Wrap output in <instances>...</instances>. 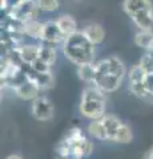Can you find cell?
<instances>
[{
    "label": "cell",
    "instance_id": "603a6c76",
    "mask_svg": "<svg viewBox=\"0 0 153 159\" xmlns=\"http://www.w3.org/2000/svg\"><path fill=\"white\" fill-rule=\"evenodd\" d=\"M37 7L43 12H55L59 8L57 0H36Z\"/></svg>",
    "mask_w": 153,
    "mask_h": 159
},
{
    "label": "cell",
    "instance_id": "ffe728a7",
    "mask_svg": "<svg viewBox=\"0 0 153 159\" xmlns=\"http://www.w3.org/2000/svg\"><path fill=\"white\" fill-rule=\"evenodd\" d=\"M128 77H129V84L144 82L145 77H146V72L139 65V64H137V65H135L129 70V73H128Z\"/></svg>",
    "mask_w": 153,
    "mask_h": 159
},
{
    "label": "cell",
    "instance_id": "5b68a950",
    "mask_svg": "<svg viewBox=\"0 0 153 159\" xmlns=\"http://www.w3.org/2000/svg\"><path fill=\"white\" fill-rule=\"evenodd\" d=\"M39 11L40 9L37 7L36 0H22L16 6L9 7L3 12L6 16H12L23 23H27L29 20H36Z\"/></svg>",
    "mask_w": 153,
    "mask_h": 159
},
{
    "label": "cell",
    "instance_id": "d4e9b609",
    "mask_svg": "<svg viewBox=\"0 0 153 159\" xmlns=\"http://www.w3.org/2000/svg\"><path fill=\"white\" fill-rule=\"evenodd\" d=\"M31 68H32L35 72H37V73H47V72H51V66L47 65L45 62L40 61V60H37L36 62H33L32 65H31Z\"/></svg>",
    "mask_w": 153,
    "mask_h": 159
},
{
    "label": "cell",
    "instance_id": "52a82bcc",
    "mask_svg": "<svg viewBox=\"0 0 153 159\" xmlns=\"http://www.w3.org/2000/svg\"><path fill=\"white\" fill-rule=\"evenodd\" d=\"M65 34L60 31L56 20H49V21L44 23V34L41 40L43 43L55 47L57 44H63L65 41Z\"/></svg>",
    "mask_w": 153,
    "mask_h": 159
},
{
    "label": "cell",
    "instance_id": "7a4b0ae2",
    "mask_svg": "<svg viewBox=\"0 0 153 159\" xmlns=\"http://www.w3.org/2000/svg\"><path fill=\"white\" fill-rule=\"evenodd\" d=\"M63 53L71 62L76 65L91 64L95 60V45L88 40V37L79 31L72 36H68L63 43Z\"/></svg>",
    "mask_w": 153,
    "mask_h": 159
},
{
    "label": "cell",
    "instance_id": "8fae6325",
    "mask_svg": "<svg viewBox=\"0 0 153 159\" xmlns=\"http://www.w3.org/2000/svg\"><path fill=\"white\" fill-rule=\"evenodd\" d=\"M83 33L88 37V40L93 44V45H97V44H101L105 39V31L104 28L98 24H88V25L84 27Z\"/></svg>",
    "mask_w": 153,
    "mask_h": 159
},
{
    "label": "cell",
    "instance_id": "484cf974",
    "mask_svg": "<svg viewBox=\"0 0 153 159\" xmlns=\"http://www.w3.org/2000/svg\"><path fill=\"white\" fill-rule=\"evenodd\" d=\"M144 84H145V88L148 89V92L153 96V73H148L146 74Z\"/></svg>",
    "mask_w": 153,
    "mask_h": 159
},
{
    "label": "cell",
    "instance_id": "cb8c5ba5",
    "mask_svg": "<svg viewBox=\"0 0 153 159\" xmlns=\"http://www.w3.org/2000/svg\"><path fill=\"white\" fill-rule=\"evenodd\" d=\"M139 65L144 69V70L148 73H153V54L148 52L146 54H144V56L141 57Z\"/></svg>",
    "mask_w": 153,
    "mask_h": 159
},
{
    "label": "cell",
    "instance_id": "9a60e30c",
    "mask_svg": "<svg viewBox=\"0 0 153 159\" xmlns=\"http://www.w3.org/2000/svg\"><path fill=\"white\" fill-rule=\"evenodd\" d=\"M24 32H26V36L41 41L44 34V23H40L37 20H29L24 24Z\"/></svg>",
    "mask_w": 153,
    "mask_h": 159
},
{
    "label": "cell",
    "instance_id": "d6986e66",
    "mask_svg": "<svg viewBox=\"0 0 153 159\" xmlns=\"http://www.w3.org/2000/svg\"><path fill=\"white\" fill-rule=\"evenodd\" d=\"M135 44L139 48L149 51V48L153 44V31H140L139 33H136L135 34Z\"/></svg>",
    "mask_w": 153,
    "mask_h": 159
},
{
    "label": "cell",
    "instance_id": "2e32d148",
    "mask_svg": "<svg viewBox=\"0 0 153 159\" xmlns=\"http://www.w3.org/2000/svg\"><path fill=\"white\" fill-rule=\"evenodd\" d=\"M77 76L84 82L93 84L95 82V77H96V64L91 62V64H83V65H79Z\"/></svg>",
    "mask_w": 153,
    "mask_h": 159
},
{
    "label": "cell",
    "instance_id": "30bf717a",
    "mask_svg": "<svg viewBox=\"0 0 153 159\" xmlns=\"http://www.w3.org/2000/svg\"><path fill=\"white\" fill-rule=\"evenodd\" d=\"M132 21L140 31H152L153 29V11H141L131 16Z\"/></svg>",
    "mask_w": 153,
    "mask_h": 159
},
{
    "label": "cell",
    "instance_id": "f1b7e54d",
    "mask_svg": "<svg viewBox=\"0 0 153 159\" xmlns=\"http://www.w3.org/2000/svg\"><path fill=\"white\" fill-rule=\"evenodd\" d=\"M148 52H149V53H152V54H153V44H152V47L149 48V51H148Z\"/></svg>",
    "mask_w": 153,
    "mask_h": 159
},
{
    "label": "cell",
    "instance_id": "3957f363",
    "mask_svg": "<svg viewBox=\"0 0 153 159\" xmlns=\"http://www.w3.org/2000/svg\"><path fill=\"white\" fill-rule=\"evenodd\" d=\"M80 113L85 118L95 121L105 116V93L95 84H89L81 93Z\"/></svg>",
    "mask_w": 153,
    "mask_h": 159
},
{
    "label": "cell",
    "instance_id": "277c9868",
    "mask_svg": "<svg viewBox=\"0 0 153 159\" xmlns=\"http://www.w3.org/2000/svg\"><path fill=\"white\" fill-rule=\"evenodd\" d=\"M122 82V78L113 76L108 68L107 58L101 60L96 64V77H95V85L98 86L104 93H112L120 88Z\"/></svg>",
    "mask_w": 153,
    "mask_h": 159
},
{
    "label": "cell",
    "instance_id": "e0dca14e",
    "mask_svg": "<svg viewBox=\"0 0 153 159\" xmlns=\"http://www.w3.org/2000/svg\"><path fill=\"white\" fill-rule=\"evenodd\" d=\"M88 135L96 138L98 141H108V134L101 119H95V121L89 122V125H88Z\"/></svg>",
    "mask_w": 153,
    "mask_h": 159
},
{
    "label": "cell",
    "instance_id": "83f0119b",
    "mask_svg": "<svg viewBox=\"0 0 153 159\" xmlns=\"http://www.w3.org/2000/svg\"><path fill=\"white\" fill-rule=\"evenodd\" d=\"M146 155L149 157V159H153V150H152V151H149V152H148Z\"/></svg>",
    "mask_w": 153,
    "mask_h": 159
},
{
    "label": "cell",
    "instance_id": "44dd1931",
    "mask_svg": "<svg viewBox=\"0 0 153 159\" xmlns=\"http://www.w3.org/2000/svg\"><path fill=\"white\" fill-rule=\"evenodd\" d=\"M131 92L135 94L136 97H139L141 99H152L153 96L148 92V89L145 88L144 82H139V84H129Z\"/></svg>",
    "mask_w": 153,
    "mask_h": 159
},
{
    "label": "cell",
    "instance_id": "7402d4cb",
    "mask_svg": "<svg viewBox=\"0 0 153 159\" xmlns=\"http://www.w3.org/2000/svg\"><path fill=\"white\" fill-rule=\"evenodd\" d=\"M132 130L129 126L127 125H122L120 126V129L117 130V134L115 137V142H118V143H129L132 141Z\"/></svg>",
    "mask_w": 153,
    "mask_h": 159
},
{
    "label": "cell",
    "instance_id": "8992f818",
    "mask_svg": "<svg viewBox=\"0 0 153 159\" xmlns=\"http://www.w3.org/2000/svg\"><path fill=\"white\" fill-rule=\"evenodd\" d=\"M32 116L35 119L45 122L53 117V105L45 97H37L32 103Z\"/></svg>",
    "mask_w": 153,
    "mask_h": 159
},
{
    "label": "cell",
    "instance_id": "4fadbf2b",
    "mask_svg": "<svg viewBox=\"0 0 153 159\" xmlns=\"http://www.w3.org/2000/svg\"><path fill=\"white\" fill-rule=\"evenodd\" d=\"M56 23H57L59 28H60V31L65 34V37L72 36V34L79 32L76 20L73 19L71 15H61V16H59L56 19Z\"/></svg>",
    "mask_w": 153,
    "mask_h": 159
},
{
    "label": "cell",
    "instance_id": "f546056e",
    "mask_svg": "<svg viewBox=\"0 0 153 159\" xmlns=\"http://www.w3.org/2000/svg\"><path fill=\"white\" fill-rule=\"evenodd\" d=\"M144 159H149V157H148V155H145V158Z\"/></svg>",
    "mask_w": 153,
    "mask_h": 159
},
{
    "label": "cell",
    "instance_id": "ba28073f",
    "mask_svg": "<svg viewBox=\"0 0 153 159\" xmlns=\"http://www.w3.org/2000/svg\"><path fill=\"white\" fill-rule=\"evenodd\" d=\"M17 97H20L22 99H27V101H35L39 97V92L40 89L31 80H27L23 84H20L16 89H13Z\"/></svg>",
    "mask_w": 153,
    "mask_h": 159
},
{
    "label": "cell",
    "instance_id": "5bb4252c",
    "mask_svg": "<svg viewBox=\"0 0 153 159\" xmlns=\"http://www.w3.org/2000/svg\"><path fill=\"white\" fill-rule=\"evenodd\" d=\"M39 60L43 62H45L47 65L53 66L57 60V52L53 45H49V44L43 43L39 45Z\"/></svg>",
    "mask_w": 153,
    "mask_h": 159
},
{
    "label": "cell",
    "instance_id": "4316f807",
    "mask_svg": "<svg viewBox=\"0 0 153 159\" xmlns=\"http://www.w3.org/2000/svg\"><path fill=\"white\" fill-rule=\"evenodd\" d=\"M6 159H23L20 155H17V154H12V155H8Z\"/></svg>",
    "mask_w": 153,
    "mask_h": 159
},
{
    "label": "cell",
    "instance_id": "9c48e42d",
    "mask_svg": "<svg viewBox=\"0 0 153 159\" xmlns=\"http://www.w3.org/2000/svg\"><path fill=\"white\" fill-rule=\"evenodd\" d=\"M122 9L128 16H132L141 11H153V4L151 0H124Z\"/></svg>",
    "mask_w": 153,
    "mask_h": 159
},
{
    "label": "cell",
    "instance_id": "6da1fadb",
    "mask_svg": "<svg viewBox=\"0 0 153 159\" xmlns=\"http://www.w3.org/2000/svg\"><path fill=\"white\" fill-rule=\"evenodd\" d=\"M93 145L81 129L73 127L57 145V154L63 159H83L89 157Z\"/></svg>",
    "mask_w": 153,
    "mask_h": 159
},
{
    "label": "cell",
    "instance_id": "ac0fdd59",
    "mask_svg": "<svg viewBox=\"0 0 153 159\" xmlns=\"http://www.w3.org/2000/svg\"><path fill=\"white\" fill-rule=\"evenodd\" d=\"M20 53L24 65H32L39 60V45H22Z\"/></svg>",
    "mask_w": 153,
    "mask_h": 159
},
{
    "label": "cell",
    "instance_id": "7c38bea8",
    "mask_svg": "<svg viewBox=\"0 0 153 159\" xmlns=\"http://www.w3.org/2000/svg\"><path fill=\"white\" fill-rule=\"evenodd\" d=\"M101 122H103V125H104L105 130H107L108 141L115 142V137L117 134V130L122 125V122L116 116H112V114H105V116L101 118Z\"/></svg>",
    "mask_w": 153,
    "mask_h": 159
}]
</instances>
